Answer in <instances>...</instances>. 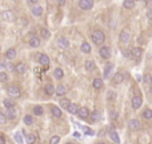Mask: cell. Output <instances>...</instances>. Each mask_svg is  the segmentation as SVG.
<instances>
[{"mask_svg":"<svg viewBox=\"0 0 152 144\" xmlns=\"http://www.w3.org/2000/svg\"><path fill=\"white\" fill-rule=\"evenodd\" d=\"M96 68V64L93 60H87L86 61V70L87 71H93Z\"/></svg>","mask_w":152,"mask_h":144,"instance_id":"obj_23","label":"cell"},{"mask_svg":"<svg viewBox=\"0 0 152 144\" xmlns=\"http://www.w3.org/2000/svg\"><path fill=\"white\" fill-rule=\"evenodd\" d=\"M144 83H145V84H151L152 83V79H151V75H149V74L144 75Z\"/></svg>","mask_w":152,"mask_h":144,"instance_id":"obj_40","label":"cell"},{"mask_svg":"<svg viewBox=\"0 0 152 144\" xmlns=\"http://www.w3.org/2000/svg\"><path fill=\"white\" fill-rule=\"evenodd\" d=\"M89 116H91V122H93V123H96V122H99V120H100V112H99V111L92 112Z\"/></svg>","mask_w":152,"mask_h":144,"instance_id":"obj_29","label":"cell"},{"mask_svg":"<svg viewBox=\"0 0 152 144\" xmlns=\"http://www.w3.org/2000/svg\"><path fill=\"white\" fill-rule=\"evenodd\" d=\"M44 89H45V93H47V95H49V96L55 93V87H53L52 84H47Z\"/></svg>","mask_w":152,"mask_h":144,"instance_id":"obj_26","label":"cell"},{"mask_svg":"<svg viewBox=\"0 0 152 144\" xmlns=\"http://www.w3.org/2000/svg\"><path fill=\"white\" fill-rule=\"evenodd\" d=\"M51 114H52L55 118H60L61 116V109L59 108V107H56V105H53L52 108H51Z\"/></svg>","mask_w":152,"mask_h":144,"instance_id":"obj_20","label":"cell"},{"mask_svg":"<svg viewBox=\"0 0 152 144\" xmlns=\"http://www.w3.org/2000/svg\"><path fill=\"white\" fill-rule=\"evenodd\" d=\"M123 5H124V8H127V9H132V8H135V1L134 0H124Z\"/></svg>","mask_w":152,"mask_h":144,"instance_id":"obj_24","label":"cell"},{"mask_svg":"<svg viewBox=\"0 0 152 144\" xmlns=\"http://www.w3.org/2000/svg\"><path fill=\"white\" fill-rule=\"evenodd\" d=\"M59 141H60V136H52L49 140V144H59Z\"/></svg>","mask_w":152,"mask_h":144,"instance_id":"obj_39","label":"cell"},{"mask_svg":"<svg viewBox=\"0 0 152 144\" xmlns=\"http://www.w3.org/2000/svg\"><path fill=\"white\" fill-rule=\"evenodd\" d=\"M1 18L4 19L5 22H13L16 19V16H15V13L12 11H3L1 12Z\"/></svg>","mask_w":152,"mask_h":144,"instance_id":"obj_4","label":"cell"},{"mask_svg":"<svg viewBox=\"0 0 152 144\" xmlns=\"http://www.w3.org/2000/svg\"><path fill=\"white\" fill-rule=\"evenodd\" d=\"M57 3H59V5H64L65 4V0H57Z\"/></svg>","mask_w":152,"mask_h":144,"instance_id":"obj_48","label":"cell"},{"mask_svg":"<svg viewBox=\"0 0 152 144\" xmlns=\"http://www.w3.org/2000/svg\"><path fill=\"white\" fill-rule=\"evenodd\" d=\"M80 49H82V52H84V53H89L91 52V45H89L88 43H83L82 47H80Z\"/></svg>","mask_w":152,"mask_h":144,"instance_id":"obj_30","label":"cell"},{"mask_svg":"<svg viewBox=\"0 0 152 144\" xmlns=\"http://www.w3.org/2000/svg\"><path fill=\"white\" fill-rule=\"evenodd\" d=\"M74 136H75V137H82V136H80V133H79V132H75V133H74Z\"/></svg>","mask_w":152,"mask_h":144,"instance_id":"obj_49","label":"cell"},{"mask_svg":"<svg viewBox=\"0 0 152 144\" xmlns=\"http://www.w3.org/2000/svg\"><path fill=\"white\" fill-rule=\"evenodd\" d=\"M0 144H5V137L3 135H0Z\"/></svg>","mask_w":152,"mask_h":144,"instance_id":"obj_47","label":"cell"},{"mask_svg":"<svg viewBox=\"0 0 152 144\" xmlns=\"http://www.w3.org/2000/svg\"><path fill=\"white\" fill-rule=\"evenodd\" d=\"M111 71H112V64H107L104 70V78L109 79V75H111Z\"/></svg>","mask_w":152,"mask_h":144,"instance_id":"obj_32","label":"cell"},{"mask_svg":"<svg viewBox=\"0 0 152 144\" xmlns=\"http://www.w3.org/2000/svg\"><path fill=\"white\" fill-rule=\"evenodd\" d=\"M7 93H8L11 97H19V96L22 95V91H20V88H19L18 85H11V87H8V89H7Z\"/></svg>","mask_w":152,"mask_h":144,"instance_id":"obj_2","label":"cell"},{"mask_svg":"<svg viewBox=\"0 0 152 144\" xmlns=\"http://www.w3.org/2000/svg\"><path fill=\"white\" fill-rule=\"evenodd\" d=\"M92 40H93V43L95 44H103L104 43V40H105V35H104V32L103 31H100V30H95L93 32H92Z\"/></svg>","mask_w":152,"mask_h":144,"instance_id":"obj_1","label":"cell"},{"mask_svg":"<svg viewBox=\"0 0 152 144\" xmlns=\"http://www.w3.org/2000/svg\"><path fill=\"white\" fill-rule=\"evenodd\" d=\"M70 103H71V101L68 100V99H61V100H60V103H59V104H60L61 107H63V108H65V109H67V107L70 105Z\"/></svg>","mask_w":152,"mask_h":144,"instance_id":"obj_36","label":"cell"},{"mask_svg":"<svg viewBox=\"0 0 152 144\" xmlns=\"http://www.w3.org/2000/svg\"><path fill=\"white\" fill-rule=\"evenodd\" d=\"M30 45L32 48H38L40 45V40H39V37H36V36H32L30 39Z\"/></svg>","mask_w":152,"mask_h":144,"instance_id":"obj_15","label":"cell"},{"mask_svg":"<svg viewBox=\"0 0 152 144\" xmlns=\"http://www.w3.org/2000/svg\"><path fill=\"white\" fill-rule=\"evenodd\" d=\"M84 132H86L87 135H93V133H95V132L92 131L91 128H84Z\"/></svg>","mask_w":152,"mask_h":144,"instance_id":"obj_45","label":"cell"},{"mask_svg":"<svg viewBox=\"0 0 152 144\" xmlns=\"http://www.w3.org/2000/svg\"><path fill=\"white\" fill-rule=\"evenodd\" d=\"M38 59H39V63L41 64V66L45 67V68H48V66H49V57H48L45 53L39 55V56H38Z\"/></svg>","mask_w":152,"mask_h":144,"instance_id":"obj_6","label":"cell"},{"mask_svg":"<svg viewBox=\"0 0 152 144\" xmlns=\"http://www.w3.org/2000/svg\"><path fill=\"white\" fill-rule=\"evenodd\" d=\"M32 123H34L32 116H31V115H26V116H24V124H26V126H32Z\"/></svg>","mask_w":152,"mask_h":144,"instance_id":"obj_34","label":"cell"},{"mask_svg":"<svg viewBox=\"0 0 152 144\" xmlns=\"http://www.w3.org/2000/svg\"><path fill=\"white\" fill-rule=\"evenodd\" d=\"M143 116L144 119H152V111L151 109H145L143 112Z\"/></svg>","mask_w":152,"mask_h":144,"instance_id":"obj_38","label":"cell"},{"mask_svg":"<svg viewBox=\"0 0 152 144\" xmlns=\"http://www.w3.org/2000/svg\"><path fill=\"white\" fill-rule=\"evenodd\" d=\"M5 122H7V118H5V115L0 112V124H5Z\"/></svg>","mask_w":152,"mask_h":144,"instance_id":"obj_42","label":"cell"},{"mask_svg":"<svg viewBox=\"0 0 152 144\" xmlns=\"http://www.w3.org/2000/svg\"><path fill=\"white\" fill-rule=\"evenodd\" d=\"M26 140H27V143H28V144H35L36 136L34 135V133H30V135H27V136H26Z\"/></svg>","mask_w":152,"mask_h":144,"instance_id":"obj_31","label":"cell"},{"mask_svg":"<svg viewBox=\"0 0 152 144\" xmlns=\"http://www.w3.org/2000/svg\"><path fill=\"white\" fill-rule=\"evenodd\" d=\"M119 39H120V41H122L123 44H127L131 40V34L127 30H123L122 32H120V37H119Z\"/></svg>","mask_w":152,"mask_h":144,"instance_id":"obj_5","label":"cell"},{"mask_svg":"<svg viewBox=\"0 0 152 144\" xmlns=\"http://www.w3.org/2000/svg\"><path fill=\"white\" fill-rule=\"evenodd\" d=\"M141 104H143V97H141V96H135L134 99H132V107H134L135 109L140 108Z\"/></svg>","mask_w":152,"mask_h":144,"instance_id":"obj_9","label":"cell"},{"mask_svg":"<svg viewBox=\"0 0 152 144\" xmlns=\"http://www.w3.org/2000/svg\"><path fill=\"white\" fill-rule=\"evenodd\" d=\"M128 127H130L131 131H138V130H140V122L136 120V119H132L128 123Z\"/></svg>","mask_w":152,"mask_h":144,"instance_id":"obj_8","label":"cell"},{"mask_svg":"<svg viewBox=\"0 0 152 144\" xmlns=\"http://www.w3.org/2000/svg\"><path fill=\"white\" fill-rule=\"evenodd\" d=\"M97 144H105V143H97Z\"/></svg>","mask_w":152,"mask_h":144,"instance_id":"obj_51","label":"cell"},{"mask_svg":"<svg viewBox=\"0 0 152 144\" xmlns=\"http://www.w3.org/2000/svg\"><path fill=\"white\" fill-rule=\"evenodd\" d=\"M67 144H74V143H67Z\"/></svg>","mask_w":152,"mask_h":144,"instance_id":"obj_52","label":"cell"},{"mask_svg":"<svg viewBox=\"0 0 152 144\" xmlns=\"http://www.w3.org/2000/svg\"><path fill=\"white\" fill-rule=\"evenodd\" d=\"M99 53L103 59H109V56H111V49H109V47H101L99 49Z\"/></svg>","mask_w":152,"mask_h":144,"instance_id":"obj_7","label":"cell"},{"mask_svg":"<svg viewBox=\"0 0 152 144\" xmlns=\"http://www.w3.org/2000/svg\"><path fill=\"white\" fill-rule=\"evenodd\" d=\"M67 109H68V112H71V114H76L78 112V104H74V103H70V105L67 107Z\"/></svg>","mask_w":152,"mask_h":144,"instance_id":"obj_27","label":"cell"},{"mask_svg":"<svg viewBox=\"0 0 152 144\" xmlns=\"http://www.w3.org/2000/svg\"><path fill=\"white\" fill-rule=\"evenodd\" d=\"M51 36V32H49V30H47V28H43L41 30V37H44V39H48Z\"/></svg>","mask_w":152,"mask_h":144,"instance_id":"obj_35","label":"cell"},{"mask_svg":"<svg viewBox=\"0 0 152 144\" xmlns=\"http://www.w3.org/2000/svg\"><path fill=\"white\" fill-rule=\"evenodd\" d=\"M123 80H124V76H123L120 72H117V74H115V76L112 78V82L115 84H120L123 83Z\"/></svg>","mask_w":152,"mask_h":144,"instance_id":"obj_14","label":"cell"},{"mask_svg":"<svg viewBox=\"0 0 152 144\" xmlns=\"http://www.w3.org/2000/svg\"><path fill=\"white\" fill-rule=\"evenodd\" d=\"M32 13H34L35 16H41V15H43V7H40V5H34Z\"/></svg>","mask_w":152,"mask_h":144,"instance_id":"obj_17","label":"cell"},{"mask_svg":"<svg viewBox=\"0 0 152 144\" xmlns=\"http://www.w3.org/2000/svg\"><path fill=\"white\" fill-rule=\"evenodd\" d=\"M76 114H78L82 119H86V118L89 116V111H88V108H86V107H82V108L78 109V112H76Z\"/></svg>","mask_w":152,"mask_h":144,"instance_id":"obj_12","label":"cell"},{"mask_svg":"<svg viewBox=\"0 0 152 144\" xmlns=\"http://www.w3.org/2000/svg\"><path fill=\"white\" fill-rule=\"evenodd\" d=\"M141 1H148V0H141Z\"/></svg>","mask_w":152,"mask_h":144,"instance_id":"obj_50","label":"cell"},{"mask_svg":"<svg viewBox=\"0 0 152 144\" xmlns=\"http://www.w3.org/2000/svg\"><path fill=\"white\" fill-rule=\"evenodd\" d=\"M15 140H16V143H18V144H22V143H23L20 132H16V133H15Z\"/></svg>","mask_w":152,"mask_h":144,"instance_id":"obj_41","label":"cell"},{"mask_svg":"<svg viewBox=\"0 0 152 144\" xmlns=\"http://www.w3.org/2000/svg\"><path fill=\"white\" fill-rule=\"evenodd\" d=\"M92 85H93V88H95V89H100V88L103 87V80H101V79H99V78L93 79V83H92Z\"/></svg>","mask_w":152,"mask_h":144,"instance_id":"obj_19","label":"cell"},{"mask_svg":"<svg viewBox=\"0 0 152 144\" xmlns=\"http://www.w3.org/2000/svg\"><path fill=\"white\" fill-rule=\"evenodd\" d=\"M131 55H132L135 59H140V57L143 56V49L139 47H135L131 49Z\"/></svg>","mask_w":152,"mask_h":144,"instance_id":"obj_10","label":"cell"},{"mask_svg":"<svg viewBox=\"0 0 152 144\" xmlns=\"http://www.w3.org/2000/svg\"><path fill=\"white\" fill-rule=\"evenodd\" d=\"M26 70H27V67L23 64V63H19L18 66L15 67V71L18 72V74H24L26 72Z\"/></svg>","mask_w":152,"mask_h":144,"instance_id":"obj_25","label":"cell"},{"mask_svg":"<svg viewBox=\"0 0 152 144\" xmlns=\"http://www.w3.org/2000/svg\"><path fill=\"white\" fill-rule=\"evenodd\" d=\"M109 115H111V119H113V120H115V119H117V112H116V111H111V112H109Z\"/></svg>","mask_w":152,"mask_h":144,"instance_id":"obj_44","label":"cell"},{"mask_svg":"<svg viewBox=\"0 0 152 144\" xmlns=\"http://www.w3.org/2000/svg\"><path fill=\"white\" fill-rule=\"evenodd\" d=\"M107 99H108V100H113V99H115V92L109 91L108 95H107Z\"/></svg>","mask_w":152,"mask_h":144,"instance_id":"obj_43","label":"cell"},{"mask_svg":"<svg viewBox=\"0 0 152 144\" xmlns=\"http://www.w3.org/2000/svg\"><path fill=\"white\" fill-rule=\"evenodd\" d=\"M5 115V118L9 119V120H13V119H16V116H18V112H16V109H15V107L13 108H8V111H7V114Z\"/></svg>","mask_w":152,"mask_h":144,"instance_id":"obj_11","label":"cell"},{"mask_svg":"<svg viewBox=\"0 0 152 144\" xmlns=\"http://www.w3.org/2000/svg\"><path fill=\"white\" fill-rule=\"evenodd\" d=\"M27 3H28V5H36V3H38V0H27Z\"/></svg>","mask_w":152,"mask_h":144,"instance_id":"obj_46","label":"cell"},{"mask_svg":"<svg viewBox=\"0 0 152 144\" xmlns=\"http://www.w3.org/2000/svg\"><path fill=\"white\" fill-rule=\"evenodd\" d=\"M79 7L84 11H88L93 7V0H80L79 1Z\"/></svg>","mask_w":152,"mask_h":144,"instance_id":"obj_3","label":"cell"},{"mask_svg":"<svg viewBox=\"0 0 152 144\" xmlns=\"http://www.w3.org/2000/svg\"><path fill=\"white\" fill-rule=\"evenodd\" d=\"M109 137H111V139H112L116 144L120 143V137H119V135H117V132H116V131L111 130V131H109Z\"/></svg>","mask_w":152,"mask_h":144,"instance_id":"obj_16","label":"cell"},{"mask_svg":"<svg viewBox=\"0 0 152 144\" xmlns=\"http://www.w3.org/2000/svg\"><path fill=\"white\" fill-rule=\"evenodd\" d=\"M57 45L60 48H67L70 45V43H68V40L65 39V37H60V39L57 40Z\"/></svg>","mask_w":152,"mask_h":144,"instance_id":"obj_18","label":"cell"},{"mask_svg":"<svg viewBox=\"0 0 152 144\" xmlns=\"http://www.w3.org/2000/svg\"><path fill=\"white\" fill-rule=\"evenodd\" d=\"M3 104H4L7 108H13V107H15V103H13V100H11V99H4V100H3Z\"/></svg>","mask_w":152,"mask_h":144,"instance_id":"obj_33","label":"cell"},{"mask_svg":"<svg viewBox=\"0 0 152 144\" xmlns=\"http://www.w3.org/2000/svg\"><path fill=\"white\" fill-rule=\"evenodd\" d=\"M7 79H8V75H7V72L1 71V72H0V82H1V83H3V82H7Z\"/></svg>","mask_w":152,"mask_h":144,"instance_id":"obj_37","label":"cell"},{"mask_svg":"<svg viewBox=\"0 0 152 144\" xmlns=\"http://www.w3.org/2000/svg\"><path fill=\"white\" fill-rule=\"evenodd\" d=\"M53 76H55V79L60 80V79H63V76H64V72H63L61 68H56V70L53 71Z\"/></svg>","mask_w":152,"mask_h":144,"instance_id":"obj_22","label":"cell"},{"mask_svg":"<svg viewBox=\"0 0 152 144\" xmlns=\"http://www.w3.org/2000/svg\"><path fill=\"white\" fill-rule=\"evenodd\" d=\"M5 56H7V59H9V60H13V59L16 57V51H15L13 48H9L8 51H7V53H5Z\"/></svg>","mask_w":152,"mask_h":144,"instance_id":"obj_21","label":"cell"},{"mask_svg":"<svg viewBox=\"0 0 152 144\" xmlns=\"http://www.w3.org/2000/svg\"><path fill=\"white\" fill-rule=\"evenodd\" d=\"M55 93H56L57 96H63V95H65L67 93V88L64 87V85H57L56 88H55Z\"/></svg>","mask_w":152,"mask_h":144,"instance_id":"obj_13","label":"cell"},{"mask_svg":"<svg viewBox=\"0 0 152 144\" xmlns=\"http://www.w3.org/2000/svg\"><path fill=\"white\" fill-rule=\"evenodd\" d=\"M34 114H35L36 116H41V115L44 114L43 107H40V105H35V107H34Z\"/></svg>","mask_w":152,"mask_h":144,"instance_id":"obj_28","label":"cell"}]
</instances>
